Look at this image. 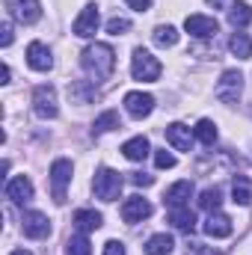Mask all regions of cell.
I'll return each mask as SVG.
<instances>
[{"mask_svg": "<svg viewBox=\"0 0 252 255\" xmlns=\"http://www.w3.org/2000/svg\"><path fill=\"white\" fill-rule=\"evenodd\" d=\"M122 184H125L122 175L116 169H110V166H101L95 172V178H92V190H95V196L101 202H116L119 193H122Z\"/></svg>", "mask_w": 252, "mask_h": 255, "instance_id": "cell-2", "label": "cell"}, {"mask_svg": "<svg viewBox=\"0 0 252 255\" xmlns=\"http://www.w3.org/2000/svg\"><path fill=\"white\" fill-rule=\"evenodd\" d=\"M193 196V181H175L166 196H163V205H169V208H181V205H187V199Z\"/></svg>", "mask_w": 252, "mask_h": 255, "instance_id": "cell-19", "label": "cell"}, {"mask_svg": "<svg viewBox=\"0 0 252 255\" xmlns=\"http://www.w3.org/2000/svg\"><path fill=\"white\" fill-rule=\"evenodd\" d=\"M98 24H101L98 6H95V3H89V6H83V9H80V15L74 18V36H80V39H92V36L98 33Z\"/></svg>", "mask_w": 252, "mask_h": 255, "instance_id": "cell-8", "label": "cell"}, {"mask_svg": "<svg viewBox=\"0 0 252 255\" xmlns=\"http://www.w3.org/2000/svg\"><path fill=\"white\" fill-rule=\"evenodd\" d=\"M217 98L223 101V104H238V98H241V92H244V74L238 71V68H229V71H223V77L217 80Z\"/></svg>", "mask_w": 252, "mask_h": 255, "instance_id": "cell-4", "label": "cell"}, {"mask_svg": "<svg viewBox=\"0 0 252 255\" xmlns=\"http://www.w3.org/2000/svg\"><path fill=\"white\" fill-rule=\"evenodd\" d=\"M0 33H3V36H0V45H3V48H9V45H12V21H3Z\"/></svg>", "mask_w": 252, "mask_h": 255, "instance_id": "cell-36", "label": "cell"}, {"mask_svg": "<svg viewBox=\"0 0 252 255\" xmlns=\"http://www.w3.org/2000/svg\"><path fill=\"white\" fill-rule=\"evenodd\" d=\"M127 30H130V21H127V18H110V21H107V33H110V36H122Z\"/></svg>", "mask_w": 252, "mask_h": 255, "instance_id": "cell-32", "label": "cell"}, {"mask_svg": "<svg viewBox=\"0 0 252 255\" xmlns=\"http://www.w3.org/2000/svg\"><path fill=\"white\" fill-rule=\"evenodd\" d=\"M74 229L77 232H83V235H89V232H98L101 229V223H104V217L98 214V211H89V208H80V211H74Z\"/></svg>", "mask_w": 252, "mask_h": 255, "instance_id": "cell-17", "label": "cell"}, {"mask_svg": "<svg viewBox=\"0 0 252 255\" xmlns=\"http://www.w3.org/2000/svg\"><path fill=\"white\" fill-rule=\"evenodd\" d=\"M130 3V9H136V12H148L151 9V0H127Z\"/></svg>", "mask_w": 252, "mask_h": 255, "instance_id": "cell-37", "label": "cell"}, {"mask_svg": "<svg viewBox=\"0 0 252 255\" xmlns=\"http://www.w3.org/2000/svg\"><path fill=\"white\" fill-rule=\"evenodd\" d=\"M148 217H151L148 199H142V196H127L125 205H122V220H125V223H142V220H148Z\"/></svg>", "mask_w": 252, "mask_h": 255, "instance_id": "cell-12", "label": "cell"}, {"mask_svg": "<svg viewBox=\"0 0 252 255\" xmlns=\"http://www.w3.org/2000/svg\"><path fill=\"white\" fill-rule=\"evenodd\" d=\"M151 39H154V45H160V48H172V45H178V30H175L172 24H160V27H154Z\"/></svg>", "mask_w": 252, "mask_h": 255, "instance_id": "cell-25", "label": "cell"}, {"mask_svg": "<svg viewBox=\"0 0 252 255\" xmlns=\"http://www.w3.org/2000/svg\"><path fill=\"white\" fill-rule=\"evenodd\" d=\"M130 181L136 187H151L154 184V175H145V172H130Z\"/></svg>", "mask_w": 252, "mask_h": 255, "instance_id": "cell-33", "label": "cell"}, {"mask_svg": "<svg viewBox=\"0 0 252 255\" xmlns=\"http://www.w3.org/2000/svg\"><path fill=\"white\" fill-rule=\"evenodd\" d=\"M48 175H51V196H54V202L63 205L65 202V187H68V181H71V160H65V157L54 160Z\"/></svg>", "mask_w": 252, "mask_h": 255, "instance_id": "cell-6", "label": "cell"}, {"mask_svg": "<svg viewBox=\"0 0 252 255\" xmlns=\"http://www.w3.org/2000/svg\"><path fill=\"white\" fill-rule=\"evenodd\" d=\"M148 151H151V145H148V139L145 136H133V139H127L125 145H122V154H125L127 160H145L148 157Z\"/></svg>", "mask_w": 252, "mask_h": 255, "instance_id": "cell-21", "label": "cell"}, {"mask_svg": "<svg viewBox=\"0 0 252 255\" xmlns=\"http://www.w3.org/2000/svg\"><path fill=\"white\" fill-rule=\"evenodd\" d=\"M6 9L18 24H36L42 18V3L39 0H6Z\"/></svg>", "mask_w": 252, "mask_h": 255, "instance_id": "cell-7", "label": "cell"}, {"mask_svg": "<svg viewBox=\"0 0 252 255\" xmlns=\"http://www.w3.org/2000/svg\"><path fill=\"white\" fill-rule=\"evenodd\" d=\"M193 133H196V139H199L202 145H214V142H217V125H214L211 119H199L196 128H193Z\"/></svg>", "mask_w": 252, "mask_h": 255, "instance_id": "cell-27", "label": "cell"}, {"mask_svg": "<svg viewBox=\"0 0 252 255\" xmlns=\"http://www.w3.org/2000/svg\"><path fill=\"white\" fill-rule=\"evenodd\" d=\"M0 77H3L0 83H9V77H12V68H9V65H3V71H0Z\"/></svg>", "mask_w": 252, "mask_h": 255, "instance_id": "cell-38", "label": "cell"}, {"mask_svg": "<svg viewBox=\"0 0 252 255\" xmlns=\"http://www.w3.org/2000/svg\"><path fill=\"white\" fill-rule=\"evenodd\" d=\"M33 113H36L39 119H57L60 104H57V89H54L51 83L36 86V92H33Z\"/></svg>", "mask_w": 252, "mask_h": 255, "instance_id": "cell-5", "label": "cell"}, {"mask_svg": "<svg viewBox=\"0 0 252 255\" xmlns=\"http://www.w3.org/2000/svg\"><path fill=\"white\" fill-rule=\"evenodd\" d=\"M27 65H30L33 71H51V65H54L51 48L42 45V42H30V45H27Z\"/></svg>", "mask_w": 252, "mask_h": 255, "instance_id": "cell-13", "label": "cell"}, {"mask_svg": "<svg viewBox=\"0 0 252 255\" xmlns=\"http://www.w3.org/2000/svg\"><path fill=\"white\" fill-rule=\"evenodd\" d=\"M113 128H122L119 113H116V110H107V113H101V116L92 122V133H95V136H101V133H107V130H113Z\"/></svg>", "mask_w": 252, "mask_h": 255, "instance_id": "cell-26", "label": "cell"}, {"mask_svg": "<svg viewBox=\"0 0 252 255\" xmlns=\"http://www.w3.org/2000/svg\"><path fill=\"white\" fill-rule=\"evenodd\" d=\"M21 229H24V235L33 238V241H42V238L51 235V223H48V217L39 214V211H27V214L21 217Z\"/></svg>", "mask_w": 252, "mask_h": 255, "instance_id": "cell-11", "label": "cell"}, {"mask_svg": "<svg viewBox=\"0 0 252 255\" xmlns=\"http://www.w3.org/2000/svg\"><path fill=\"white\" fill-rule=\"evenodd\" d=\"M80 63L89 71L92 80H107L113 74V68H116V51L107 42H95L80 54Z\"/></svg>", "mask_w": 252, "mask_h": 255, "instance_id": "cell-1", "label": "cell"}, {"mask_svg": "<svg viewBox=\"0 0 252 255\" xmlns=\"http://www.w3.org/2000/svg\"><path fill=\"white\" fill-rule=\"evenodd\" d=\"M68 95H71L77 104H89V101H95V86H92L89 80H74V83L68 86Z\"/></svg>", "mask_w": 252, "mask_h": 255, "instance_id": "cell-23", "label": "cell"}, {"mask_svg": "<svg viewBox=\"0 0 252 255\" xmlns=\"http://www.w3.org/2000/svg\"><path fill=\"white\" fill-rule=\"evenodd\" d=\"M65 255H92L89 238H86L83 232H77L74 238H68V244H65Z\"/></svg>", "mask_w": 252, "mask_h": 255, "instance_id": "cell-30", "label": "cell"}, {"mask_svg": "<svg viewBox=\"0 0 252 255\" xmlns=\"http://www.w3.org/2000/svg\"><path fill=\"white\" fill-rule=\"evenodd\" d=\"M187 250H190L193 255H223L220 250H211V247H205V244H190Z\"/></svg>", "mask_w": 252, "mask_h": 255, "instance_id": "cell-35", "label": "cell"}, {"mask_svg": "<svg viewBox=\"0 0 252 255\" xmlns=\"http://www.w3.org/2000/svg\"><path fill=\"white\" fill-rule=\"evenodd\" d=\"M154 166H157V169H172V166H175V154L166 151V148H157V151H154Z\"/></svg>", "mask_w": 252, "mask_h": 255, "instance_id": "cell-31", "label": "cell"}, {"mask_svg": "<svg viewBox=\"0 0 252 255\" xmlns=\"http://www.w3.org/2000/svg\"><path fill=\"white\" fill-rule=\"evenodd\" d=\"M6 199H12L15 205H24L33 199V181L27 175H15L12 181H6Z\"/></svg>", "mask_w": 252, "mask_h": 255, "instance_id": "cell-14", "label": "cell"}, {"mask_svg": "<svg viewBox=\"0 0 252 255\" xmlns=\"http://www.w3.org/2000/svg\"><path fill=\"white\" fill-rule=\"evenodd\" d=\"M169 223H172V229H178V232H184V235H193V232H196V214L190 211L187 205L169 208Z\"/></svg>", "mask_w": 252, "mask_h": 255, "instance_id": "cell-18", "label": "cell"}, {"mask_svg": "<svg viewBox=\"0 0 252 255\" xmlns=\"http://www.w3.org/2000/svg\"><path fill=\"white\" fill-rule=\"evenodd\" d=\"M220 205H223V193H220V187H208V190H202V196H199V208L202 211H220Z\"/></svg>", "mask_w": 252, "mask_h": 255, "instance_id": "cell-28", "label": "cell"}, {"mask_svg": "<svg viewBox=\"0 0 252 255\" xmlns=\"http://www.w3.org/2000/svg\"><path fill=\"white\" fill-rule=\"evenodd\" d=\"M252 21V6L250 3H244V0H238V3H232L229 6V24L238 30V27H247Z\"/></svg>", "mask_w": 252, "mask_h": 255, "instance_id": "cell-22", "label": "cell"}, {"mask_svg": "<svg viewBox=\"0 0 252 255\" xmlns=\"http://www.w3.org/2000/svg\"><path fill=\"white\" fill-rule=\"evenodd\" d=\"M104 255H125V244L122 241H107L104 244Z\"/></svg>", "mask_w": 252, "mask_h": 255, "instance_id": "cell-34", "label": "cell"}, {"mask_svg": "<svg viewBox=\"0 0 252 255\" xmlns=\"http://www.w3.org/2000/svg\"><path fill=\"white\" fill-rule=\"evenodd\" d=\"M172 250H175V241H172L166 232L151 235V238L145 241V255H172Z\"/></svg>", "mask_w": 252, "mask_h": 255, "instance_id": "cell-20", "label": "cell"}, {"mask_svg": "<svg viewBox=\"0 0 252 255\" xmlns=\"http://www.w3.org/2000/svg\"><path fill=\"white\" fill-rule=\"evenodd\" d=\"M160 71H163V65L157 63V57L151 51H145V48H136L133 51V57H130V74H133V80L151 83V80L160 77Z\"/></svg>", "mask_w": 252, "mask_h": 255, "instance_id": "cell-3", "label": "cell"}, {"mask_svg": "<svg viewBox=\"0 0 252 255\" xmlns=\"http://www.w3.org/2000/svg\"><path fill=\"white\" fill-rule=\"evenodd\" d=\"M232 196H235L238 205H250L252 202V184L244 178V175H238V178L232 181Z\"/></svg>", "mask_w": 252, "mask_h": 255, "instance_id": "cell-29", "label": "cell"}, {"mask_svg": "<svg viewBox=\"0 0 252 255\" xmlns=\"http://www.w3.org/2000/svg\"><path fill=\"white\" fill-rule=\"evenodd\" d=\"M202 229H205V235H208V238L220 241V238H229V235H232V220H229L226 214H220V211H211Z\"/></svg>", "mask_w": 252, "mask_h": 255, "instance_id": "cell-16", "label": "cell"}, {"mask_svg": "<svg viewBox=\"0 0 252 255\" xmlns=\"http://www.w3.org/2000/svg\"><path fill=\"white\" fill-rule=\"evenodd\" d=\"M229 51H232L238 60H250L252 57V39L247 33H235V36L229 39Z\"/></svg>", "mask_w": 252, "mask_h": 255, "instance_id": "cell-24", "label": "cell"}, {"mask_svg": "<svg viewBox=\"0 0 252 255\" xmlns=\"http://www.w3.org/2000/svg\"><path fill=\"white\" fill-rule=\"evenodd\" d=\"M184 30H187L190 36H196V39H214L220 33V24L211 15H187Z\"/></svg>", "mask_w": 252, "mask_h": 255, "instance_id": "cell-10", "label": "cell"}, {"mask_svg": "<svg viewBox=\"0 0 252 255\" xmlns=\"http://www.w3.org/2000/svg\"><path fill=\"white\" fill-rule=\"evenodd\" d=\"M208 3H211V6H223V0H208Z\"/></svg>", "mask_w": 252, "mask_h": 255, "instance_id": "cell-40", "label": "cell"}, {"mask_svg": "<svg viewBox=\"0 0 252 255\" xmlns=\"http://www.w3.org/2000/svg\"><path fill=\"white\" fill-rule=\"evenodd\" d=\"M193 130L187 125H181V122H172V125H166V142L172 145V148H178V151H190L193 148Z\"/></svg>", "mask_w": 252, "mask_h": 255, "instance_id": "cell-15", "label": "cell"}, {"mask_svg": "<svg viewBox=\"0 0 252 255\" xmlns=\"http://www.w3.org/2000/svg\"><path fill=\"white\" fill-rule=\"evenodd\" d=\"M125 110L130 119H145L154 113V95L148 92H127L125 95Z\"/></svg>", "mask_w": 252, "mask_h": 255, "instance_id": "cell-9", "label": "cell"}, {"mask_svg": "<svg viewBox=\"0 0 252 255\" xmlns=\"http://www.w3.org/2000/svg\"><path fill=\"white\" fill-rule=\"evenodd\" d=\"M9 255H33V253H27V250H12Z\"/></svg>", "mask_w": 252, "mask_h": 255, "instance_id": "cell-39", "label": "cell"}]
</instances>
